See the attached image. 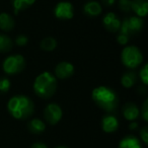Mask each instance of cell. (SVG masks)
<instances>
[{
    "label": "cell",
    "instance_id": "obj_16",
    "mask_svg": "<svg viewBox=\"0 0 148 148\" xmlns=\"http://www.w3.org/2000/svg\"><path fill=\"white\" fill-rule=\"evenodd\" d=\"M118 148H142V144L137 137L128 135L120 141Z\"/></svg>",
    "mask_w": 148,
    "mask_h": 148
},
{
    "label": "cell",
    "instance_id": "obj_9",
    "mask_svg": "<svg viewBox=\"0 0 148 148\" xmlns=\"http://www.w3.org/2000/svg\"><path fill=\"white\" fill-rule=\"evenodd\" d=\"M74 73V66L70 62H60L55 68V77L59 79L69 78Z\"/></svg>",
    "mask_w": 148,
    "mask_h": 148
},
{
    "label": "cell",
    "instance_id": "obj_26",
    "mask_svg": "<svg viewBox=\"0 0 148 148\" xmlns=\"http://www.w3.org/2000/svg\"><path fill=\"white\" fill-rule=\"evenodd\" d=\"M29 43V38L27 37L25 35H19L15 38V44L17 46H25L27 44Z\"/></svg>",
    "mask_w": 148,
    "mask_h": 148
},
{
    "label": "cell",
    "instance_id": "obj_6",
    "mask_svg": "<svg viewBox=\"0 0 148 148\" xmlns=\"http://www.w3.org/2000/svg\"><path fill=\"white\" fill-rule=\"evenodd\" d=\"M3 71L8 75H15L25 68V59L21 54L10 55L4 59L2 63Z\"/></svg>",
    "mask_w": 148,
    "mask_h": 148
},
{
    "label": "cell",
    "instance_id": "obj_18",
    "mask_svg": "<svg viewBox=\"0 0 148 148\" xmlns=\"http://www.w3.org/2000/svg\"><path fill=\"white\" fill-rule=\"evenodd\" d=\"M27 129L33 134H42L46 130V124L41 119H33L27 123Z\"/></svg>",
    "mask_w": 148,
    "mask_h": 148
},
{
    "label": "cell",
    "instance_id": "obj_20",
    "mask_svg": "<svg viewBox=\"0 0 148 148\" xmlns=\"http://www.w3.org/2000/svg\"><path fill=\"white\" fill-rule=\"evenodd\" d=\"M13 47V42L8 36L0 34V53H7Z\"/></svg>",
    "mask_w": 148,
    "mask_h": 148
},
{
    "label": "cell",
    "instance_id": "obj_8",
    "mask_svg": "<svg viewBox=\"0 0 148 148\" xmlns=\"http://www.w3.org/2000/svg\"><path fill=\"white\" fill-rule=\"evenodd\" d=\"M54 15L58 19H71L74 16V7L72 3L68 1H61L57 3L54 8Z\"/></svg>",
    "mask_w": 148,
    "mask_h": 148
},
{
    "label": "cell",
    "instance_id": "obj_15",
    "mask_svg": "<svg viewBox=\"0 0 148 148\" xmlns=\"http://www.w3.org/2000/svg\"><path fill=\"white\" fill-rule=\"evenodd\" d=\"M15 21L10 14L6 12L0 13V29L4 32H10L14 29Z\"/></svg>",
    "mask_w": 148,
    "mask_h": 148
},
{
    "label": "cell",
    "instance_id": "obj_14",
    "mask_svg": "<svg viewBox=\"0 0 148 148\" xmlns=\"http://www.w3.org/2000/svg\"><path fill=\"white\" fill-rule=\"evenodd\" d=\"M123 116L126 120L132 122L134 120H136L140 115V110L135 103H127L123 107Z\"/></svg>",
    "mask_w": 148,
    "mask_h": 148
},
{
    "label": "cell",
    "instance_id": "obj_27",
    "mask_svg": "<svg viewBox=\"0 0 148 148\" xmlns=\"http://www.w3.org/2000/svg\"><path fill=\"white\" fill-rule=\"evenodd\" d=\"M140 137L145 145L148 144V127H143L140 130Z\"/></svg>",
    "mask_w": 148,
    "mask_h": 148
},
{
    "label": "cell",
    "instance_id": "obj_7",
    "mask_svg": "<svg viewBox=\"0 0 148 148\" xmlns=\"http://www.w3.org/2000/svg\"><path fill=\"white\" fill-rule=\"evenodd\" d=\"M63 116V111L61 107L55 103H51L47 105L44 110V118L50 125H56L59 123Z\"/></svg>",
    "mask_w": 148,
    "mask_h": 148
},
{
    "label": "cell",
    "instance_id": "obj_5",
    "mask_svg": "<svg viewBox=\"0 0 148 148\" xmlns=\"http://www.w3.org/2000/svg\"><path fill=\"white\" fill-rule=\"evenodd\" d=\"M144 27V21L142 17L137 15H132V16L126 17L123 21H121V27L119 29V34L128 36L131 38L132 36H135L142 31Z\"/></svg>",
    "mask_w": 148,
    "mask_h": 148
},
{
    "label": "cell",
    "instance_id": "obj_4",
    "mask_svg": "<svg viewBox=\"0 0 148 148\" xmlns=\"http://www.w3.org/2000/svg\"><path fill=\"white\" fill-rule=\"evenodd\" d=\"M121 61L124 66L129 69L138 67L143 61V54L136 46L125 47L121 53Z\"/></svg>",
    "mask_w": 148,
    "mask_h": 148
},
{
    "label": "cell",
    "instance_id": "obj_22",
    "mask_svg": "<svg viewBox=\"0 0 148 148\" xmlns=\"http://www.w3.org/2000/svg\"><path fill=\"white\" fill-rule=\"evenodd\" d=\"M11 86L10 80L6 77L0 78V93H6Z\"/></svg>",
    "mask_w": 148,
    "mask_h": 148
},
{
    "label": "cell",
    "instance_id": "obj_28",
    "mask_svg": "<svg viewBox=\"0 0 148 148\" xmlns=\"http://www.w3.org/2000/svg\"><path fill=\"white\" fill-rule=\"evenodd\" d=\"M129 40H130V38L126 35H123V34H119V35L117 36V41L120 45H123V46L127 45L128 42H129Z\"/></svg>",
    "mask_w": 148,
    "mask_h": 148
},
{
    "label": "cell",
    "instance_id": "obj_17",
    "mask_svg": "<svg viewBox=\"0 0 148 148\" xmlns=\"http://www.w3.org/2000/svg\"><path fill=\"white\" fill-rule=\"evenodd\" d=\"M35 2L36 0H11V4H12L14 14L17 15L21 11H25V9L31 7Z\"/></svg>",
    "mask_w": 148,
    "mask_h": 148
},
{
    "label": "cell",
    "instance_id": "obj_2",
    "mask_svg": "<svg viewBox=\"0 0 148 148\" xmlns=\"http://www.w3.org/2000/svg\"><path fill=\"white\" fill-rule=\"evenodd\" d=\"M91 99L99 109L103 110L107 113H114L119 106L117 93L112 88L103 85L93 89L91 92Z\"/></svg>",
    "mask_w": 148,
    "mask_h": 148
},
{
    "label": "cell",
    "instance_id": "obj_21",
    "mask_svg": "<svg viewBox=\"0 0 148 148\" xmlns=\"http://www.w3.org/2000/svg\"><path fill=\"white\" fill-rule=\"evenodd\" d=\"M40 47L45 52H52L57 48V41H56L54 38H51V37L45 38V39L42 40L41 43H40Z\"/></svg>",
    "mask_w": 148,
    "mask_h": 148
},
{
    "label": "cell",
    "instance_id": "obj_24",
    "mask_svg": "<svg viewBox=\"0 0 148 148\" xmlns=\"http://www.w3.org/2000/svg\"><path fill=\"white\" fill-rule=\"evenodd\" d=\"M119 8L123 12L131 11V0H119Z\"/></svg>",
    "mask_w": 148,
    "mask_h": 148
},
{
    "label": "cell",
    "instance_id": "obj_23",
    "mask_svg": "<svg viewBox=\"0 0 148 148\" xmlns=\"http://www.w3.org/2000/svg\"><path fill=\"white\" fill-rule=\"evenodd\" d=\"M140 79L141 81L143 82L144 85H147L148 84V65L145 64L143 67L140 69Z\"/></svg>",
    "mask_w": 148,
    "mask_h": 148
},
{
    "label": "cell",
    "instance_id": "obj_3",
    "mask_svg": "<svg viewBox=\"0 0 148 148\" xmlns=\"http://www.w3.org/2000/svg\"><path fill=\"white\" fill-rule=\"evenodd\" d=\"M34 91L39 97L48 99L53 97L57 89V78L48 71L39 74L34 82Z\"/></svg>",
    "mask_w": 148,
    "mask_h": 148
},
{
    "label": "cell",
    "instance_id": "obj_19",
    "mask_svg": "<svg viewBox=\"0 0 148 148\" xmlns=\"http://www.w3.org/2000/svg\"><path fill=\"white\" fill-rule=\"evenodd\" d=\"M137 81V75L134 71H128L124 73L121 77V84L126 88L132 87Z\"/></svg>",
    "mask_w": 148,
    "mask_h": 148
},
{
    "label": "cell",
    "instance_id": "obj_1",
    "mask_svg": "<svg viewBox=\"0 0 148 148\" xmlns=\"http://www.w3.org/2000/svg\"><path fill=\"white\" fill-rule=\"evenodd\" d=\"M7 111L14 119L27 120L34 114L35 105L27 95H14L7 103Z\"/></svg>",
    "mask_w": 148,
    "mask_h": 148
},
{
    "label": "cell",
    "instance_id": "obj_10",
    "mask_svg": "<svg viewBox=\"0 0 148 148\" xmlns=\"http://www.w3.org/2000/svg\"><path fill=\"white\" fill-rule=\"evenodd\" d=\"M103 25L107 31L111 33H117L121 27V21L116 15V13L108 12L103 18Z\"/></svg>",
    "mask_w": 148,
    "mask_h": 148
},
{
    "label": "cell",
    "instance_id": "obj_29",
    "mask_svg": "<svg viewBox=\"0 0 148 148\" xmlns=\"http://www.w3.org/2000/svg\"><path fill=\"white\" fill-rule=\"evenodd\" d=\"M32 148H48V146L43 142H36L32 145Z\"/></svg>",
    "mask_w": 148,
    "mask_h": 148
},
{
    "label": "cell",
    "instance_id": "obj_12",
    "mask_svg": "<svg viewBox=\"0 0 148 148\" xmlns=\"http://www.w3.org/2000/svg\"><path fill=\"white\" fill-rule=\"evenodd\" d=\"M131 10L137 16L145 17L148 13V0H131Z\"/></svg>",
    "mask_w": 148,
    "mask_h": 148
},
{
    "label": "cell",
    "instance_id": "obj_25",
    "mask_svg": "<svg viewBox=\"0 0 148 148\" xmlns=\"http://www.w3.org/2000/svg\"><path fill=\"white\" fill-rule=\"evenodd\" d=\"M140 114H141L142 119L145 122L148 121V99H145L142 105V109L140 111Z\"/></svg>",
    "mask_w": 148,
    "mask_h": 148
},
{
    "label": "cell",
    "instance_id": "obj_32",
    "mask_svg": "<svg viewBox=\"0 0 148 148\" xmlns=\"http://www.w3.org/2000/svg\"><path fill=\"white\" fill-rule=\"evenodd\" d=\"M55 148H68V147H67V146H63V145H62V146H57V147H55Z\"/></svg>",
    "mask_w": 148,
    "mask_h": 148
},
{
    "label": "cell",
    "instance_id": "obj_31",
    "mask_svg": "<svg viewBox=\"0 0 148 148\" xmlns=\"http://www.w3.org/2000/svg\"><path fill=\"white\" fill-rule=\"evenodd\" d=\"M138 128V123L137 122H131V123H130V125H129V129L130 130H132V131H133V130H136Z\"/></svg>",
    "mask_w": 148,
    "mask_h": 148
},
{
    "label": "cell",
    "instance_id": "obj_11",
    "mask_svg": "<svg viewBox=\"0 0 148 148\" xmlns=\"http://www.w3.org/2000/svg\"><path fill=\"white\" fill-rule=\"evenodd\" d=\"M101 128L106 133H114L119 128V121L113 115H106L101 120Z\"/></svg>",
    "mask_w": 148,
    "mask_h": 148
},
{
    "label": "cell",
    "instance_id": "obj_30",
    "mask_svg": "<svg viewBox=\"0 0 148 148\" xmlns=\"http://www.w3.org/2000/svg\"><path fill=\"white\" fill-rule=\"evenodd\" d=\"M101 2L103 3L105 6H112L116 2V0H101Z\"/></svg>",
    "mask_w": 148,
    "mask_h": 148
},
{
    "label": "cell",
    "instance_id": "obj_13",
    "mask_svg": "<svg viewBox=\"0 0 148 148\" xmlns=\"http://www.w3.org/2000/svg\"><path fill=\"white\" fill-rule=\"evenodd\" d=\"M101 5L97 1H88L83 5V13L86 16L97 17L101 13Z\"/></svg>",
    "mask_w": 148,
    "mask_h": 148
}]
</instances>
